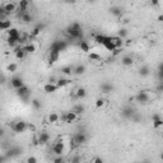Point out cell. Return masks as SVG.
Masks as SVG:
<instances>
[{
	"instance_id": "1",
	"label": "cell",
	"mask_w": 163,
	"mask_h": 163,
	"mask_svg": "<svg viewBox=\"0 0 163 163\" xmlns=\"http://www.w3.org/2000/svg\"><path fill=\"white\" fill-rule=\"evenodd\" d=\"M94 41L98 43V45H102L106 50L113 52L116 50L115 45L111 41V36H105V35H94Z\"/></svg>"
},
{
	"instance_id": "2",
	"label": "cell",
	"mask_w": 163,
	"mask_h": 163,
	"mask_svg": "<svg viewBox=\"0 0 163 163\" xmlns=\"http://www.w3.org/2000/svg\"><path fill=\"white\" fill-rule=\"evenodd\" d=\"M65 32H66V35L73 40H78V38H80V37L83 36L82 27H80V24L78 23V22H73V23L66 28Z\"/></svg>"
},
{
	"instance_id": "3",
	"label": "cell",
	"mask_w": 163,
	"mask_h": 163,
	"mask_svg": "<svg viewBox=\"0 0 163 163\" xmlns=\"http://www.w3.org/2000/svg\"><path fill=\"white\" fill-rule=\"evenodd\" d=\"M85 142H87V135H85V133L80 131V133H77L70 139V145H72V148H77V146L84 144Z\"/></svg>"
},
{
	"instance_id": "4",
	"label": "cell",
	"mask_w": 163,
	"mask_h": 163,
	"mask_svg": "<svg viewBox=\"0 0 163 163\" xmlns=\"http://www.w3.org/2000/svg\"><path fill=\"white\" fill-rule=\"evenodd\" d=\"M10 129H12L14 133L20 134V133H24L26 130L28 129V124L23 120H17V121H13L10 124Z\"/></svg>"
},
{
	"instance_id": "5",
	"label": "cell",
	"mask_w": 163,
	"mask_h": 163,
	"mask_svg": "<svg viewBox=\"0 0 163 163\" xmlns=\"http://www.w3.org/2000/svg\"><path fill=\"white\" fill-rule=\"evenodd\" d=\"M68 48V42L66 41H54L50 46V51L51 52H59L65 51Z\"/></svg>"
},
{
	"instance_id": "6",
	"label": "cell",
	"mask_w": 163,
	"mask_h": 163,
	"mask_svg": "<svg viewBox=\"0 0 163 163\" xmlns=\"http://www.w3.org/2000/svg\"><path fill=\"white\" fill-rule=\"evenodd\" d=\"M150 100H152V97H150L148 91H140L139 93L135 96V101L139 103H148Z\"/></svg>"
},
{
	"instance_id": "7",
	"label": "cell",
	"mask_w": 163,
	"mask_h": 163,
	"mask_svg": "<svg viewBox=\"0 0 163 163\" xmlns=\"http://www.w3.org/2000/svg\"><path fill=\"white\" fill-rule=\"evenodd\" d=\"M77 118H78V116L75 115L73 111L65 112V113H63V115L60 116V120L63 122H65V124H72V122H74L75 120H77Z\"/></svg>"
},
{
	"instance_id": "8",
	"label": "cell",
	"mask_w": 163,
	"mask_h": 163,
	"mask_svg": "<svg viewBox=\"0 0 163 163\" xmlns=\"http://www.w3.org/2000/svg\"><path fill=\"white\" fill-rule=\"evenodd\" d=\"M64 149H65V146H64L63 140H59V142H56L55 144L52 145V153L55 154L56 157L61 155V154L64 153Z\"/></svg>"
},
{
	"instance_id": "9",
	"label": "cell",
	"mask_w": 163,
	"mask_h": 163,
	"mask_svg": "<svg viewBox=\"0 0 163 163\" xmlns=\"http://www.w3.org/2000/svg\"><path fill=\"white\" fill-rule=\"evenodd\" d=\"M72 94H73L74 100H83V98H85V97H87V91L84 88H82V87H79V88L74 89L72 92Z\"/></svg>"
},
{
	"instance_id": "10",
	"label": "cell",
	"mask_w": 163,
	"mask_h": 163,
	"mask_svg": "<svg viewBox=\"0 0 163 163\" xmlns=\"http://www.w3.org/2000/svg\"><path fill=\"white\" fill-rule=\"evenodd\" d=\"M9 82H10V85H12V88H14L15 91L19 89L20 87H23V85H24L23 79H22L20 77H18V75H17V77H13Z\"/></svg>"
},
{
	"instance_id": "11",
	"label": "cell",
	"mask_w": 163,
	"mask_h": 163,
	"mask_svg": "<svg viewBox=\"0 0 163 163\" xmlns=\"http://www.w3.org/2000/svg\"><path fill=\"white\" fill-rule=\"evenodd\" d=\"M2 7L5 9V12H7L8 14L10 13H14L15 10H17V4L13 3V2H7V3H3V4H0Z\"/></svg>"
},
{
	"instance_id": "12",
	"label": "cell",
	"mask_w": 163,
	"mask_h": 163,
	"mask_svg": "<svg viewBox=\"0 0 163 163\" xmlns=\"http://www.w3.org/2000/svg\"><path fill=\"white\" fill-rule=\"evenodd\" d=\"M48 142H50V135H48V133L41 131V133L38 134V138H37V143L45 145V144H47Z\"/></svg>"
},
{
	"instance_id": "13",
	"label": "cell",
	"mask_w": 163,
	"mask_h": 163,
	"mask_svg": "<svg viewBox=\"0 0 163 163\" xmlns=\"http://www.w3.org/2000/svg\"><path fill=\"white\" fill-rule=\"evenodd\" d=\"M135 110L133 107H130V106H126V107H124L122 110H121V115L125 117V118H131L134 115H135Z\"/></svg>"
},
{
	"instance_id": "14",
	"label": "cell",
	"mask_w": 163,
	"mask_h": 163,
	"mask_svg": "<svg viewBox=\"0 0 163 163\" xmlns=\"http://www.w3.org/2000/svg\"><path fill=\"white\" fill-rule=\"evenodd\" d=\"M8 37H10V38H14V40H17L18 43H19V37H20V32L18 28H15V27H12L8 32Z\"/></svg>"
},
{
	"instance_id": "15",
	"label": "cell",
	"mask_w": 163,
	"mask_h": 163,
	"mask_svg": "<svg viewBox=\"0 0 163 163\" xmlns=\"http://www.w3.org/2000/svg\"><path fill=\"white\" fill-rule=\"evenodd\" d=\"M152 120H153V128L154 129H159L163 126V118L158 115V113H154L153 117H152Z\"/></svg>"
},
{
	"instance_id": "16",
	"label": "cell",
	"mask_w": 163,
	"mask_h": 163,
	"mask_svg": "<svg viewBox=\"0 0 163 163\" xmlns=\"http://www.w3.org/2000/svg\"><path fill=\"white\" fill-rule=\"evenodd\" d=\"M15 93H17V96H18V97H20V98H23V97L31 94V92H29V88H28V87H27V85L24 84L23 87H20L19 89L15 91Z\"/></svg>"
},
{
	"instance_id": "17",
	"label": "cell",
	"mask_w": 163,
	"mask_h": 163,
	"mask_svg": "<svg viewBox=\"0 0 163 163\" xmlns=\"http://www.w3.org/2000/svg\"><path fill=\"white\" fill-rule=\"evenodd\" d=\"M111 41H112L113 45H115L116 48H118V50H121V48H122V46H124V40L120 38L118 36H111Z\"/></svg>"
},
{
	"instance_id": "18",
	"label": "cell",
	"mask_w": 163,
	"mask_h": 163,
	"mask_svg": "<svg viewBox=\"0 0 163 163\" xmlns=\"http://www.w3.org/2000/svg\"><path fill=\"white\" fill-rule=\"evenodd\" d=\"M43 29V24H37L33 29H32V32L29 33V40H32V38H36L37 36H38L40 33H41V31Z\"/></svg>"
},
{
	"instance_id": "19",
	"label": "cell",
	"mask_w": 163,
	"mask_h": 163,
	"mask_svg": "<svg viewBox=\"0 0 163 163\" xmlns=\"http://www.w3.org/2000/svg\"><path fill=\"white\" fill-rule=\"evenodd\" d=\"M14 55H15V57L18 59V60H23V59L26 57V51L22 48V46H19V47H15L14 48Z\"/></svg>"
},
{
	"instance_id": "20",
	"label": "cell",
	"mask_w": 163,
	"mask_h": 163,
	"mask_svg": "<svg viewBox=\"0 0 163 163\" xmlns=\"http://www.w3.org/2000/svg\"><path fill=\"white\" fill-rule=\"evenodd\" d=\"M12 28V20L10 19H4V20H0V29L2 31H9Z\"/></svg>"
},
{
	"instance_id": "21",
	"label": "cell",
	"mask_w": 163,
	"mask_h": 163,
	"mask_svg": "<svg viewBox=\"0 0 163 163\" xmlns=\"http://www.w3.org/2000/svg\"><path fill=\"white\" fill-rule=\"evenodd\" d=\"M59 57H60V54L59 52H48V59H47V61H48V64L50 65H52V64H55L57 60H59Z\"/></svg>"
},
{
	"instance_id": "22",
	"label": "cell",
	"mask_w": 163,
	"mask_h": 163,
	"mask_svg": "<svg viewBox=\"0 0 163 163\" xmlns=\"http://www.w3.org/2000/svg\"><path fill=\"white\" fill-rule=\"evenodd\" d=\"M22 48L26 51V54H33V52H36V45H35V43H32V42L26 43V45L22 46Z\"/></svg>"
},
{
	"instance_id": "23",
	"label": "cell",
	"mask_w": 163,
	"mask_h": 163,
	"mask_svg": "<svg viewBox=\"0 0 163 163\" xmlns=\"http://www.w3.org/2000/svg\"><path fill=\"white\" fill-rule=\"evenodd\" d=\"M59 89V87L56 84H50V83H46L43 85V91L46 92V93H55V92Z\"/></svg>"
},
{
	"instance_id": "24",
	"label": "cell",
	"mask_w": 163,
	"mask_h": 163,
	"mask_svg": "<svg viewBox=\"0 0 163 163\" xmlns=\"http://www.w3.org/2000/svg\"><path fill=\"white\" fill-rule=\"evenodd\" d=\"M22 153V149L19 146H12L9 150H8V157H17Z\"/></svg>"
},
{
	"instance_id": "25",
	"label": "cell",
	"mask_w": 163,
	"mask_h": 163,
	"mask_svg": "<svg viewBox=\"0 0 163 163\" xmlns=\"http://www.w3.org/2000/svg\"><path fill=\"white\" fill-rule=\"evenodd\" d=\"M110 12H111L112 15H115V17H117V18H121L122 14H124V10L120 7H112Z\"/></svg>"
},
{
	"instance_id": "26",
	"label": "cell",
	"mask_w": 163,
	"mask_h": 163,
	"mask_svg": "<svg viewBox=\"0 0 163 163\" xmlns=\"http://www.w3.org/2000/svg\"><path fill=\"white\" fill-rule=\"evenodd\" d=\"M121 63H122V65H125V66H131V65L134 64V59H133V56L126 55L121 59Z\"/></svg>"
},
{
	"instance_id": "27",
	"label": "cell",
	"mask_w": 163,
	"mask_h": 163,
	"mask_svg": "<svg viewBox=\"0 0 163 163\" xmlns=\"http://www.w3.org/2000/svg\"><path fill=\"white\" fill-rule=\"evenodd\" d=\"M101 89H102L103 93H111V92L113 91V85L111 83H107L106 82V83H102Z\"/></svg>"
},
{
	"instance_id": "28",
	"label": "cell",
	"mask_w": 163,
	"mask_h": 163,
	"mask_svg": "<svg viewBox=\"0 0 163 163\" xmlns=\"http://www.w3.org/2000/svg\"><path fill=\"white\" fill-rule=\"evenodd\" d=\"M84 110H85L84 106H83V105H80V103H78V105H75V106L73 107V110H72V111H73L77 116H80L82 113L84 112Z\"/></svg>"
},
{
	"instance_id": "29",
	"label": "cell",
	"mask_w": 163,
	"mask_h": 163,
	"mask_svg": "<svg viewBox=\"0 0 163 163\" xmlns=\"http://www.w3.org/2000/svg\"><path fill=\"white\" fill-rule=\"evenodd\" d=\"M84 72H85L84 65H77V66L73 68V74H75V75H83Z\"/></svg>"
},
{
	"instance_id": "30",
	"label": "cell",
	"mask_w": 163,
	"mask_h": 163,
	"mask_svg": "<svg viewBox=\"0 0 163 163\" xmlns=\"http://www.w3.org/2000/svg\"><path fill=\"white\" fill-rule=\"evenodd\" d=\"M79 48L85 54H88L91 51V46H89V43L87 41H80L79 42Z\"/></svg>"
},
{
	"instance_id": "31",
	"label": "cell",
	"mask_w": 163,
	"mask_h": 163,
	"mask_svg": "<svg viewBox=\"0 0 163 163\" xmlns=\"http://www.w3.org/2000/svg\"><path fill=\"white\" fill-rule=\"evenodd\" d=\"M19 19L23 22V23H31L32 19H33V17H32V15H31L28 12H26L23 15H22V17H19Z\"/></svg>"
},
{
	"instance_id": "32",
	"label": "cell",
	"mask_w": 163,
	"mask_h": 163,
	"mask_svg": "<svg viewBox=\"0 0 163 163\" xmlns=\"http://www.w3.org/2000/svg\"><path fill=\"white\" fill-rule=\"evenodd\" d=\"M70 82H72V80H69V79H66V78H59L56 85L59 87V88H63V87L70 84Z\"/></svg>"
},
{
	"instance_id": "33",
	"label": "cell",
	"mask_w": 163,
	"mask_h": 163,
	"mask_svg": "<svg viewBox=\"0 0 163 163\" xmlns=\"http://www.w3.org/2000/svg\"><path fill=\"white\" fill-rule=\"evenodd\" d=\"M59 120H60V116H59L56 112H51L50 115H48V122L55 124V122H57Z\"/></svg>"
},
{
	"instance_id": "34",
	"label": "cell",
	"mask_w": 163,
	"mask_h": 163,
	"mask_svg": "<svg viewBox=\"0 0 163 163\" xmlns=\"http://www.w3.org/2000/svg\"><path fill=\"white\" fill-rule=\"evenodd\" d=\"M61 73H63L64 75H72V74H73V66H70V65L63 66V68H61Z\"/></svg>"
},
{
	"instance_id": "35",
	"label": "cell",
	"mask_w": 163,
	"mask_h": 163,
	"mask_svg": "<svg viewBox=\"0 0 163 163\" xmlns=\"http://www.w3.org/2000/svg\"><path fill=\"white\" fill-rule=\"evenodd\" d=\"M31 105H32V107L35 108V110H41V107H42V103L37 100V98H33L31 101Z\"/></svg>"
},
{
	"instance_id": "36",
	"label": "cell",
	"mask_w": 163,
	"mask_h": 163,
	"mask_svg": "<svg viewBox=\"0 0 163 163\" xmlns=\"http://www.w3.org/2000/svg\"><path fill=\"white\" fill-rule=\"evenodd\" d=\"M28 5H29V2H27V0H20V2L18 3V8L22 9V10H27Z\"/></svg>"
},
{
	"instance_id": "37",
	"label": "cell",
	"mask_w": 163,
	"mask_h": 163,
	"mask_svg": "<svg viewBox=\"0 0 163 163\" xmlns=\"http://www.w3.org/2000/svg\"><path fill=\"white\" fill-rule=\"evenodd\" d=\"M17 69H18V65L15 64V63H10L8 66H7V70L9 73H15L17 72Z\"/></svg>"
},
{
	"instance_id": "38",
	"label": "cell",
	"mask_w": 163,
	"mask_h": 163,
	"mask_svg": "<svg viewBox=\"0 0 163 163\" xmlns=\"http://www.w3.org/2000/svg\"><path fill=\"white\" fill-rule=\"evenodd\" d=\"M149 73H150V69L148 66H143L139 70V74L142 75V77H146V75H149Z\"/></svg>"
},
{
	"instance_id": "39",
	"label": "cell",
	"mask_w": 163,
	"mask_h": 163,
	"mask_svg": "<svg viewBox=\"0 0 163 163\" xmlns=\"http://www.w3.org/2000/svg\"><path fill=\"white\" fill-rule=\"evenodd\" d=\"M89 60L91 61H100L101 60V55H98L97 52H91L89 54Z\"/></svg>"
},
{
	"instance_id": "40",
	"label": "cell",
	"mask_w": 163,
	"mask_h": 163,
	"mask_svg": "<svg viewBox=\"0 0 163 163\" xmlns=\"http://www.w3.org/2000/svg\"><path fill=\"white\" fill-rule=\"evenodd\" d=\"M117 36L120 37V38H122V40H125L128 37V29L126 28H121V29H118V33H117Z\"/></svg>"
},
{
	"instance_id": "41",
	"label": "cell",
	"mask_w": 163,
	"mask_h": 163,
	"mask_svg": "<svg viewBox=\"0 0 163 163\" xmlns=\"http://www.w3.org/2000/svg\"><path fill=\"white\" fill-rule=\"evenodd\" d=\"M105 100H103V98H98V100H97L96 101V107L97 108H101V107H103V106H105Z\"/></svg>"
},
{
	"instance_id": "42",
	"label": "cell",
	"mask_w": 163,
	"mask_h": 163,
	"mask_svg": "<svg viewBox=\"0 0 163 163\" xmlns=\"http://www.w3.org/2000/svg\"><path fill=\"white\" fill-rule=\"evenodd\" d=\"M155 92L157 93H163V82H158V84L155 87Z\"/></svg>"
},
{
	"instance_id": "43",
	"label": "cell",
	"mask_w": 163,
	"mask_h": 163,
	"mask_svg": "<svg viewBox=\"0 0 163 163\" xmlns=\"http://www.w3.org/2000/svg\"><path fill=\"white\" fill-rule=\"evenodd\" d=\"M70 163H82V157L80 155H74L72 159H70Z\"/></svg>"
},
{
	"instance_id": "44",
	"label": "cell",
	"mask_w": 163,
	"mask_h": 163,
	"mask_svg": "<svg viewBox=\"0 0 163 163\" xmlns=\"http://www.w3.org/2000/svg\"><path fill=\"white\" fill-rule=\"evenodd\" d=\"M52 163H65V159L63 158L61 155H59V157H56V158H54Z\"/></svg>"
},
{
	"instance_id": "45",
	"label": "cell",
	"mask_w": 163,
	"mask_h": 163,
	"mask_svg": "<svg viewBox=\"0 0 163 163\" xmlns=\"http://www.w3.org/2000/svg\"><path fill=\"white\" fill-rule=\"evenodd\" d=\"M26 163H37V158L33 157V155H31V157H28V158L26 159Z\"/></svg>"
},
{
	"instance_id": "46",
	"label": "cell",
	"mask_w": 163,
	"mask_h": 163,
	"mask_svg": "<svg viewBox=\"0 0 163 163\" xmlns=\"http://www.w3.org/2000/svg\"><path fill=\"white\" fill-rule=\"evenodd\" d=\"M140 118H142V117H140L139 113H135V115L131 117V120H133L134 122H139V121H140Z\"/></svg>"
},
{
	"instance_id": "47",
	"label": "cell",
	"mask_w": 163,
	"mask_h": 163,
	"mask_svg": "<svg viewBox=\"0 0 163 163\" xmlns=\"http://www.w3.org/2000/svg\"><path fill=\"white\" fill-rule=\"evenodd\" d=\"M92 163H103V159L101 157H94V158L92 159Z\"/></svg>"
},
{
	"instance_id": "48",
	"label": "cell",
	"mask_w": 163,
	"mask_h": 163,
	"mask_svg": "<svg viewBox=\"0 0 163 163\" xmlns=\"http://www.w3.org/2000/svg\"><path fill=\"white\" fill-rule=\"evenodd\" d=\"M28 130H29L31 133H35L36 131V126H35L33 124H28Z\"/></svg>"
},
{
	"instance_id": "49",
	"label": "cell",
	"mask_w": 163,
	"mask_h": 163,
	"mask_svg": "<svg viewBox=\"0 0 163 163\" xmlns=\"http://www.w3.org/2000/svg\"><path fill=\"white\" fill-rule=\"evenodd\" d=\"M48 83H50V84H56L57 83V79L55 77H51L50 79H48Z\"/></svg>"
},
{
	"instance_id": "50",
	"label": "cell",
	"mask_w": 163,
	"mask_h": 163,
	"mask_svg": "<svg viewBox=\"0 0 163 163\" xmlns=\"http://www.w3.org/2000/svg\"><path fill=\"white\" fill-rule=\"evenodd\" d=\"M157 77H158V80H159V82H163V73L157 72Z\"/></svg>"
},
{
	"instance_id": "51",
	"label": "cell",
	"mask_w": 163,
	"mask_h": 163,
	"mask_svg": "<svg viewBox=\"0 0 163 163\" xmlns=\"http://www.w3.org/2000/svg\"><path fill=\"white\" fill-rule=\"evenodd\" d=\"M158 4H159L158 0H152V2H150V5H152V7H157Z\"/></svg>"
},
{
	"instance_id": "52",
	"label": "cell",
	"mask_w": 163,
	"mask_h": 163,
	"mask_svg": "<svg viewBox=\"0 0 163 163\" xmlns=\"http://www.w3.org/2000/svg\"><path fill=\"white\" fill-rule=\"evenodd\" d=\"M158 72L163 73V63H161V64H159V66H158Z\"/></svg>"
},
{
	"instance_id": "53",
	"label": "cell",
	"mask_w": 163,
	"mask_h": 163,
	"mask_svg": "<svg viewBox=\"0 0 163 163\" xmlns=\"http://www.w3.org/2000/svg\"><path fill=\"white\" fill-rule=\"evenodd\" d=\"M120 51H121V50H118V48H116V50L113 51L112 54H113V55H118V54H120Z\"/></svg>"
},
{
	"instance_id": "54",
	"label": "cell",
	"mask_w": 163,
	"mask_h": 163,
	"mask_svg": "<svg viewBox=\"0 0 163 163\" xmlns=\"http://www.w3.org/2000/svg\"><path fill=\"white\" fill-rule=\"evenodd\" d=\"M157 19H158L159 22H163V14H161V15H158V18H157Z\"/></svg>"
},
{
	"instance_id": "55",
	"label": "cell",
	"mask_w": 163,
	"mask_h": 163,
	"mask_svg": "<svg viewBox=\"0 0 163 163\" xmlns=\"http://www.w3.org/2000/svg\"><path fill=\"white\" fill-rule=\"evenodd\" d=\"M161 159H162V161H163V153H162V154H161Z\"/></svg>"
}]
</instances>
